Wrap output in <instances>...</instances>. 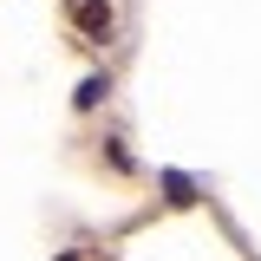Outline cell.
I'll list each match as a JSON object with an SVG mask.
<instances>
[{"instance_id": "6da1fadb", "label": "cell", "mask_w": 261, "mask_h": 261, "mask_svg": "<svg viewBox=\"0 0 261 261\" xmlns=\"http://www.w3.org/2000/svg\"><path fill=\"white\" fill-rule=\"evenodd\" d=\"M72 27L105 39V33H111V0H72Z\"/></svg>"}, {"instance_id": "7a4b0ae2", "label": "cell", "mask_w": 261, "mask_h": 261, "mask_svg": "<svg viewBox=\"0 0 261 261\" xmlns=\"http://www.w3.org/2000/svg\"><path fill=\"white\" fill-rule=\"evenodd\" d=\"M163 202H176V209H190V202H196V183L170 170V176H163Z\"/></svg>"}, {"instance_id": "3957f363", "label": "cell", "mask_w": 261, "mask_h": 261, "mask_svg": "<svg viewBox=\"0 0 261 261\" xmlns=\"http://www.w3.org/2000/svg\"><path fill=\"white\" fill-rule=\"evenodd\" d=\"M105 92H111V79H85V85H79V111H92V105H105Z\"/></svg>"}, {"instance_id": "277c9868", "label": "cell", "mask_w": 261, "mask_h": 261, "mask_svg": "<svg viewBox=\"0 0 261 261\" xmlns=\"http://www.w3.org/2000/svg\"><path fill=\"white\" fill-rule=\"evenodd\" d=\"M59 261H79V255H59Z\"/></svg>"}]
</instances>
